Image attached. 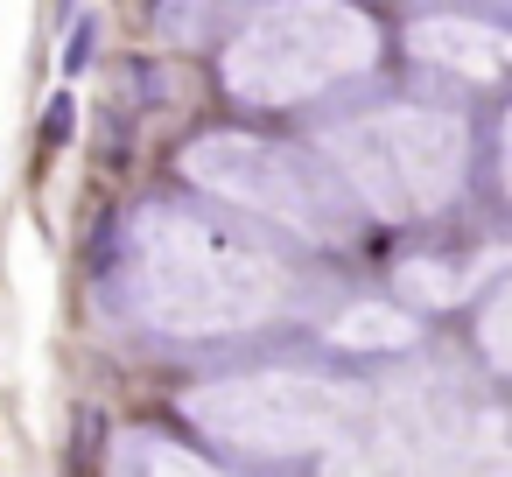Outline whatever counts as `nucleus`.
Returning a JSON list of instances; mask_svg holds the SVG:
<instances>
[{
	"label": "nucleus",
	"instance_id": "f257e3e1",
	"mask_svg": "<svg viewBox=\"0 0 512 477\" xmlns=\"http://www.w3.org/2000/svg\"><path fill=\"white\" fill-rule=\"evenodd\" d=\"M127 295L169 337H232L281 309L288 274L232 225L190 204H148L127 232Z\"/></svg>",
	"mask_w": 512,
	"mask_h": 477
},
{
	"label": "nucleus",
	"instance_id": "f03ea898",
	"mask_svg": "<svg viewBox=\"0 0 512 477\" xmlns=\"http://www.w3.org/2000/svg\"><path fill=\"white\" fill-rule=\"evenodd\" d=\"M372 57H379V29L358 8H344V0H274L232 36L225 85L246 106H295V99H316L323 85L358 78Z\"/></svg>",
	"mask_w": 512,
	"mask_h": 477
},
{
	"label": "nucleus",
	"instance_id": "6e6552de",
	"mask_svg": "<svg viewBox=\"0 0 512 477\" xmlns=\"http://www.w3.org/2000/svg\"><path fill=\"white\" fill-rule=\"evenodd\" d=\"M113 470L120 477H134V470H204V456L197 449H176V442H162L148 428H127L120 449H113Z\"/></svg>",
	"mask_w": 512,
	"mask_h": 477
},
{
	"label": "nucleus",
	"instance_id": "423d86ee",
	"mask_svg": "<svg viewBox=\"0 0 512 477\" xmlns=\"http://www.w3.org/2000/svg\"><path fill=\"white\" fill-rule=\"evenodd\" d=\"M414 57L421 64H442V71H463V78H498V71H512V43L498 36V29H484V22H421L414 36Z\"/></svg>",
	"mask_w": 512,
	"mask_h": 477
},
{
	"label": "nucleus",
	"instance_id": "39448f33",
	"mask_svg": "<svg viewBox=\"0 0 512 477\" xmlns=\"http://www.w3.org/2000/svg\"><path fill=\"white\" fill-rule=\"evenodd\" d=\"M183 176L225 204H246L302 239H337L344 232V197L323 183L316 162L274 148V141H253V134H204L183 148Z\"/></svg>",
	"mask_w": 512,
	"mask_h": 477
},
{
	"label": "nucleus",
	"instance_id": "ddd939ff",
	"mask_svg": "<svg viewBox=\"0 0 512 477\" xmlns=\"http://www.w3.org/2000/svg\"><path fill=\"white\" fill-rule=\"evenodd\" d=\"M505 183H512V120H505Z\"/></svg>",
	"mask_w": 512,
	"mask_h": 477
},
{
	"label": "nucleus",
	"instance_id": "0eeeda50",
	"mask_svg": "<svg viewBox=\"0 0 512 477\" xmlns=\"http://www.w3.org/2000/svg\"><path fill=\"white\" fill-rule=\"evenodd\" d=\"M330 337L337 344H351V351H400V344H414V316H400V309H351L344 323H330Z\"/></svg>",
	"mask_w": 512,
	"mask_h": 477
},
{
	"label": "nucleus",
	"instance_id": "9d476101",
	"mask_svg": "<svg viewBox=\"0 0 512 477\" xmlns=\"http://www.w3.org/2000/svg\"><path fill=\"white\" fill-rule=\"evenodd\" d=\"M484 351L498 358V365H512V288L491 302V316H484Z\"/></svg>",
	"mask_w": 512,
	"mask_h": 477
},
{
	"label": "nucleus",
	"instance_id": "9b49d317",
	"mask_svg": "<svg viewBox=\"0 0 512 477\" xmlns=\"http://www.w3.org/2000/svg\"><path fill=\"white\" fill-rule=\"evenodd\" d=\"M71 127H78V106H71V92H57V99H50V120H43V155H50V148H64V141H71Z\"/></svg>",
	"mask_w": 512,
	"mask_h": 477
},
{
	"label": "nucleus",
	"instance_id": "7ed1b4c3",
	"mask_svg": "<svg viewBox=\"0 0 512 477\" xmlns=\"http://www.w3.org/2000/svg\"><path fill=\"white\" fill-rule=\"evenodd\" d=\"M323 148H330L337 176L386 218H428L463 183V127L449 113H414V106L365 113V120L337 127Z\"/></svg>",
	"mask_w": 512,
	"mask_h": 477
},
{
	"label": "nucleus",
	"instance_id": "1a4fd4ad",
	"mask_svg": "<svg viewBox=\"0 0 512 477\" xmlns=\"http://www.w3.org/2000/svg\"><path fill=\"white\" fill-rule=\"evenodd\" d=\"M218 15H225V0H162V29H169V36H183V43H190V36H204Z\"/></svg>",
	"mask_w": 512,
	"mask_h": 477
},
{
	"label": "nucleus",
	"instance_id": "20e7f679",
	"mask_svg": "<svg viewBox=\"0 0 512 477\" xmlns=\"http://www.w3.org/2000/svg\"><path fill=\"white\" fill-rule=\"evenodd\" d=\"M183 414L197 428H211L218 442L246 449V456H295L309 442L344 435L351 414H358V393L330 386L316 372H246V379L197 386L183 400Z\"/></svg>",
	"mask_w": 512,
	"mask_h": 477
},
{
	"label": "nucleus",
	"instance_id": "f8f14e48",
	"mask_svg": "<svg viewBox=\"0 0 512 477\" xmlns=\"http://www.w3.org/2000/svg\"><path fill=\"white\" fill-rule=\"evenodd\" d=\"M92 36H99V15H78L71 50H64V64H71V71H85V64H92Z\"/></svg>",
	"mask_w": 512,
	"mask_h": 477
}]
</instances>
